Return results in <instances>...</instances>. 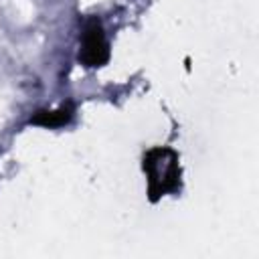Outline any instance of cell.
Instances as JSON below:
<instances>
[{
    "instance_id": "1",
    "label": "cell",
    "mask_w": 259,
    "mask_h": 259,
    "mask_svg": "<svg viewBox=\"0 0 259 259\" xmlns=\"http://www.w3.org/2000/svg\"><path fill=\"white\" fill-rule=\"evenodd\" d=\"M142 170L148 182V200L158 202L166 194H178L182 188L180 156L170 146H154L142 158Z\"/></svg>"
},
{
    "instance_id": "2",
    "label": "cell",
    "mask_w": 259,
    "mask_h": 259,
    "mask_svg": "<svg viewBox=\"0 0 259 259\" xmlns=\"http://www.w3.org/2000/svg\"><path fill=\"white\" fill-rule=\"evenodd\" d=\"M109 42L103 30V24L97 16H89L83 22L81 34H79V53H77V61L83 67L89 69H97L103 67L109 61Z\"/></svg>"
},
{
    "instance_id": "3",
    "label": "cell",
    "mask_w": 259,
    "mask_h": 259,
    "mask_svg": "<svg viewBox=\"0 0 259 259\" xmlns=\"http://www.w3.org/2000/svg\"><path fill=\"white\" fill-rule=\"evenodd\" d=\"M75 117V103L73 101H65L61 107L57 109H38L28 117V125H38V127H63L67 123H71V119Z\"/></svg>"
}]
</instances>
